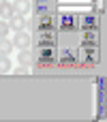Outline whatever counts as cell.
I'll return each instance as SVG.
<instances>
[{"label":"cell","instance_id":"cell-1","mask_svg":"<svg viewBox=\"0 0 107 122\" xmlns=\"http://www.w3.org/2000/svg\"><path fill=\"white\" fill-rule=\"evenodd\" d=\"M24 26H26V19H24V15H17V13H13L11 17H9V28L11 30H24Z\"/></svg>","mask_w":107,"mask_h":122},{"label":"cell","instance_id":"cell-2","mask_svg":"<svg viewBox=\"0 0 107 122\" xmlns=\"http://www.w3.org/2000/svg\"><path fill=\"white\" fill-rule=\"evenodd\" d=\"M28 45H30V36H28L26 32L17 30V32H15V39H13V47H21V49H26Z\"/></svg>","mask_w":107,"mask_h":122},{"label":"cell","instance_id":"cell-3","mask_svg":"<svg viewBox=\"0 0 107 122\" xmlns=\"http://www.w3.org/2000/svg\"><path fill=\"white\" fill-rule=\"evenodd\" d=\"M13 11H15L17 15H26V13L30 11V2H28V0H15Z\"/></svg>","mask_w":107,"mask_h":122},{"label":"cell","instance_id":"cell-4","mask_svg":"<svg viewBox=\"0 0 107 122\" xmlns=\"http://www.w3.org/2000/svg\"><path fill=\"white\" fill-rule=\"evenodd\" d=\"M13 13H15V11H13V4H11V2H0V17H2V19H9Z\"/></svg>","mask_w":107,"mask_h":122},{"label":"cell","instance_id":"cell-5","mask_svg":"<svg viewBox=\"0 0 107 122\" xmlns=\"http://www.w3.org/2000/svg\"><path fill=\"white\" fill-rule=\"evenodd\" d=\"M17 58H19V64H21V66H30V64L34 62V56H32L30 51H26V49H24Z\"/></svg>","mask_w":107,"mask_h":122},{"label":"cell","instance_id":"cell-6","mask_svg":"<svg viewBox=\"0 0 107 122\" xmlns=\"http://www.w3.org/2000/svg\"><path fill=\"white\" fill-rule=\"evenodd\" d=\"M11 51H13V41H9L6 36H2V39H0V54L6 56V54H11Z\"/></svg>","mask_w":107,"mask_h":122},{"label":"cell","instance_id":"cell-7","mask_svg":"<svg viewBox=\"0 0 107 122\" xmlns=\"http://www.w3.org/2000/svg\"><path fill=\"white\" fill-rule=\"evenodd\" d=\"M9 71H11V60H9V56L0 54V73H9Z\"/></svg>","mask_w":107,"mask_h":122},{"label":"cell","instance_id":"cell-8","mask_svg":"<svg viewBox=\"0 0 107 122\" xmlns=\"http://www.w3.org/2000/svg\"><path fill=\"white\" fill-rule=\"evenodd\" d=\"M9 30H11V28H9V24H6V21H0V39H2V36H6V34H9Z\"/></svg>","mask_w":107,"mask_h":122},{"label":"cell","instance_id":"cell-9","mask_svg":"<svg viewBox=\"0 0 107 122\" xmlns=\"http://www.w3.org/2000/svg\"><path fill=\"white\" fill-rule=\"evenodd\" d=\"M15 73H17V75H26V73H28V69H26V66H17V69H15Z\"/></svg>","mask_w":107,"mask_h":122},{"label":"cell","instance_id":"cell-10","mask_svg":"<svg viewBox=\"0 0 107 122\" xmlns=\"http://www.w3.org/2000/svg\"><path fill=\"white\" fill-rule=\"evenodd\" d=\"M0 2H9V0H0Z\"/></svg>","mask_w":107,"mask_h":122}]
</instances>
